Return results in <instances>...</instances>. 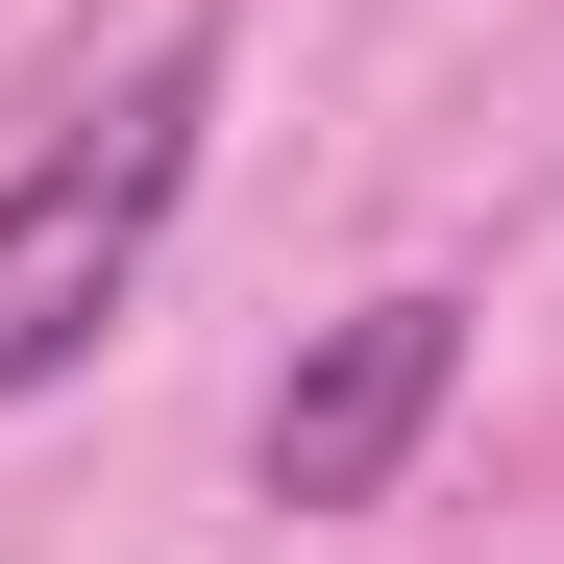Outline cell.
<instances>
[{
  "instance_id": "obj_2",
  "label": "cell",
  "mask_w": 564,
  "mask_h": 564,
  "mask_svg": "<svg viewBox=\"0 0 564 564\" xmlns=\"http://www.w3.org/2000/svg\"><path fill=\"white\" fill-rule=\"evenodd\" d=\"M442 393H466V295H344L295 368H270V417H246L270 516H393V466L442 442Z\"/></svg>"
},
{
  "instance_id": "obj_1",
  "label": "cell",
  "mask_w": 564,
  "mask_h": 564,
  "mask_svg": "<svg viewBox=\"0 0 564 564\" xmlns=\"http://www.w3.org/2000/svg\"><path fill=\"white\" fill-rule=\"evenodd\" d=\"M197 123H221V25H148L50 148H0V417L123 344V295L172 270V221H197Z\"/></svg>"
}]
</instances>
